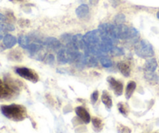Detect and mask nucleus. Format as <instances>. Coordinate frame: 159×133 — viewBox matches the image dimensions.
I'll list each match as a JSON object with an SVG mask.
<instances>
[{"label":"nucleus","instance_id":"nucleus-24","mask_svg":"<svg viewBox=\"0 0 159 133\" xmlns=\"http://www.w3.org/2000/svg\"><path fill=\"white\" fill-rule=\"evenodd\" d=\"M144 76L148 81L152 83H158V77L155 73H150V72H144Z\"/></svg>","mask_w":159,"mask_h":133},{"label":"nucleus","instance_id":"nucleus-10","mask_svg":"<svg viewBox=\"0 0 159 133\" xmlns=\"http://www.w3.org/2000/svg\"><path fill=\"white\" fill-rule=\"evenodd\" d=\"M43 45L48 48L51 50H60L61 48V43L59 40L54 38V37H48L43 42Z\"/></svg>","mask_w":159,"mask_h":133},{"label":"nucleus","instance_id":"nucleus-5","mask_svg":"<svg viewBox=\"0 0 159 133\" xmlns=\"http://www.w3.org/2000/svg\"><path fill=\"white\" fill-rule=\"evenodd\" d=\"M16 73L22 78H24L25 79L30 81V82L37 83L39 79L38 75L37 73H35L33 69H30L25 68V67L16 68Z\"/></svg>","mask_w":159,"mask_h":133},{"label":"nucleus","instance_id":"nucleus-33","mask_svg":"<svg viewBox=\"0 0 159 133\" xmlns=\"http://www.w3.org/2000/svg\"><path fill=\"white\" fill-rule=\"evenodd\" d=\"M119 131L121 133H131V131H130V129H129V128L126 127V126H121L120 128L119 129Z\"/></svg>","mask_w":159,"mask_h":133},{"label":"nucleus","instance_id":"nucleus-39","mask_svg":"<svg viewBox=\"0 0 159 133\" xmlns=\"http://www.w3.org/2000/svg\"><path fill=\"white\" fill-rule=\"evenodd\" d=\"M12 1H18V2H21V1H23V0H12Z\"/></svg>","mask_w":159,"mask_h":133},{"label":"nucleus","instance_id":"nucleus-2","mask_svg":"<svg viewBox=\"0 0 159 133\" xmlns=\"http://www.w3.org/2000/svg\"><path fill=\"white\" fill-rule=\"evenodd\" d=\"M134 51L135 54L138 57L142 58V59L152 58L155 55V51H154V48L152 47V44L148 41L147 40H144V39L138 40L135 44Z\"/></svg>","mask_w":159,"mask_h":133},{"label":"nucleus","instance_id":"nucleus-17","mask_svg":"<svg viewBox=\"0 0 159 133\" xmlns=\"http://www.w3.org/2000/svg\"><path fill=\"white\" fill-rule=\"evenodd\" d=\"M43 49V45H40V44H37V43H32L30 44V45L29 46V48H27V51H29V53L30 54L31 56L34 57L37 53L40 52V51Z\"/></svg>","mask_w":159,"mask_h":133},{"label":"nucleus","instance_id":"nucleus-27","mask_svg":"<svg viewBox=\"0 0 159 133\" xmlns=\"http://www.w3.org/2000/svg\"><path fill=\"white\" fill-rule=\"evenodd\" d=\"M126 17L124 14L120 13L118 14L114 18V23H116V25H120V24H124V23L125 22Z\"/></svg>","mask_w":159,"mask_h":133},{"label":"nucleus","instance_id":"nucleus-22","mask_svg":"<svg viewBox=\"0 0 159 133\" xmlns=\"http://www.w3.org/2000/svg\"><path fill=\"white\" fill-rule=\"evenodd\" d=\"M99 62H100L101 65L103 67H105V68H110V67L113 65L111 59L107 55H103L99 58Z\"/></svg>","mask_w":159,"mask_h":133},{"label":"nucleus","instance_id":"nucleus-21","mask_svg":"<svg viewBox=\"0 0 159 133\" xmlns=\"http://www.w3.org/2000/svg\"><path fill=\"white\" fill-rule=\"evenodd\" d=\"M18 43L20 47L24 49H27L30 45V38L26 35H21L18 38Z\"/></svg>","mask_w":159,"mask_h":133},{"label":"nucleus","instance_id":"nucleus-19","mask_svg":"<svg viewBox=\"0 0 159 133\" xmlns=\"http://www.w3.org/2000/svg\"><path fill=\"white\" fill-rule=\"evenodd\" d=\"M137 87L136 83L134 82V81H130V82L127 83V88H126V92H125V97L127 100L130 99V97L133 95L134 92L135 91Z\"/></svg>","mask_w":159,"mask_h":133},{"label":"nucleus","instance_id":"nucleus-13","mask_svg":"<svg viewBox=\"0 0 159 133\" xmlns=\"http://www.w3.org/2000/svg\"><path fill=\"white\" fill-rule=\"evenodd\" d=\"M17 43V39L11 34H6L3 37V45L6 48H12Z\"/></svg>","mask_w":159,"mask_h":133},{"label":"nucleus","instance_id":"nucleus-32","mask_svg":"<svg viewBox=\"0 0 159 133\" xmlns=\"http://www.w3.org/2000/svg\"><path fill=\"white\" fill-rule=\"evenodd\" d=\"M54 62V56L52 54H49L46 57V62L49 64H52Z\"/></svg>","mask_w":159,"mask_h":133},{"label":"nucleus","instance_id":"nucleus-3","mask_svg":"<svg viewBox=\"0 0 159 133\" xmlns=\"http://www.w3.org/2000/svg\"><path fill=\"white\" fill-rule=\"evenodd\" d=\"M81 52L79 53H72L70 51H68L66 48H61L57 51V59L59 63L61 64H69L75 62V59L79 56V55Z\"/></svg>","mask_w":159,"mask_h":133},{"label":"nucleus","instance_id":"nucleus-20","mask_svg":"<svg viewBox=\"0 0 159 133\" xmlns=\"http://www.w3.org/2000/svg\"><path fill=\"white\" fill-rule=\"evenodd\" d=\"M140 37V34L137 29L134 27H130V34L127 38V40L132 42V43H135L138 41V39Z\"/></svg>","mask_w":159,"mask_h":133},{"label":"nucleus","instance_id":"nucleus-25","mask_svg":"<svg viewBox=\"0 0 159 133\" xmlns=\"http://www.w3.org/2000/svg\"><path fill=\"white\" fill-rule=\"evenodd\" d=\"M110 53L113 56H121L124 54V50L117 46H113L110 51Z\"/></svg>","mask_w":159,"mask_h":133},{"label":"nucleus","instance_id":"nucleus-6","mask_svg":"<svg viewBox=\"0 0 159 133\" xmlns=\"http://www.w3.org/2000/svg\"><path fill=\"white\" fill-rule=\"evenodd\" d=\"M15 89L8 83L0 79V99H7L14 94Z\"/></svg>","mask_w":159,"mask_h":133},{"label":"nucleus","instance_id":"nucleus-4","mask_svg":"<svg viewBox=\"0 0 159 133\" xmlns=\"http://www.w3.org/2000/svg\"><path fill=\"white\" fill-rule=\"evenodd\" d=\"M83 38L85 47L97 46L101 42V35L99 30L89 31L83 36Z\"/></svg>","mask_w":159,"mask_h":133},{"label":"nucleus","instance_id":"nucleus-1","mask_svg":"<svg viewBox=\"0 0 159 133\" xmlns=\"http://www.w3.org/2000/svg\"><path fill=\"white\" fill-rule=\"evenodd\" d=\"M1 112L5 117L12 121H23L27 116L25 107L19 104L1 106Z\"/></svg>","mask_w":159,"mask_h":133},{"label":"nucleus","instance_id":"nucleus-11","mask_svg":"<svg viewBox=\"0 0 159 133\" xmlns=\"http://www.w3.org/2000/svg\"><path fill=\"white\" fill-rule=\"evenodd\" d=\"M158 67V62L155 58H152L146 61L144 64V72H150V73H155Z\"/></svg>","mask_w":159,"mask_h":133},{"label":"nucleus","instance_id":"nucleus-23","mask_svg":"<svg viewBox=\"0 0 159 133\" xmlns=\"http://www.w3.org/2000/svg\"><path fill=\"white\" fill-rule=\"evenodd\" d=\"M92 122H93V126L94 127V129L96 131H101L103 127V124H102V121L100 118H96V117H93L92 118Z\"/></svg>","mask_w":159,"mask_h":133},{"label":"nucleus","instance_id":"nucleus-8","mask_svg":"<svg viewBox=\"0 0 159 133\" xmlns=\"http://www.w3.org/2000/svg\"><path fill=\"white\" fill-rule=\"evenodd\" d=\"M130 34V27L126 25H116V36L120 40H127Z\"/></svg>","mask_w":159,"mask_h":133},{"label":"nucleus","instance_id":"nucleus-7","mask_svg":"<svg viewBox=\"0 0 159 133\" xmlns=\"http://www.w3.org/2000/svg\"><path fill=\"white\" fill-rule=\"evenodd\" d=\"M107 82H108L110 88L113 90V92H114L116 96H121L123 94L124 85H123L120 81L116 80L115 78L112 77V76H109L107 78Z\"/></svg>","mask_w":159,"mask_h":133},{"label":"nucleus","instance_id":"nucleus-37","mask_svg":"<svg viewBox=\"0 0 159 133\" xmlns=\"http://www.w3.org/2000/svg\"><path fill=\"white\" fill-rule=\"evenodd\" d=\"M2 32L0 31V40H2Z\"/></svg>","mask_w":159,"mask_h":133},{"label":"nucleus","instance_id":"nucleus-30","mask_svg":"<svg viewBox=\"0 0 159 133\" xmlns=\"http://www.w3.org/2000/svg\"><path fill=\"white\" fill-rule=\"evenodd\" d=\"M72 37H73V35H71V34H63V35H61V40H63L65 43L68 44L72 40Z\"/></svg>","mask_w":159,"mask_h":133},{"label":"nucleus","instance_id":"nucleus-15","mask_svg":"<svg viewBox=\"0 0 159 133\" xmlns=\"http://www.w3.org/2000/svg\"><path fill=\"white\" fill-rule=\"evenodd\" d=\"M117 69L120 72L121 74L124 75L125 77H129L130 75V67L127 63L120 62L117 64Z\"/></svg>","mask_w":159,"mask_h":133},{"label":"nucleus","instance_id":"nucleus-26","mask_svg":"<svg viewBox=\"0 0 159 133\" xmlns=\"http://www.w3.org/2000/svg\"><path fill=\"white\" fill-rule=\"evenodd\" d=\"M118 110L125 117H127V115H128V107H127V104H124V103H119L118 104Z\"/></svg>","mask_w":159,"mask_h":133},{"label":"nucleus","instance_id":"nucleus-34","mask_svg":"<svg viewBox=\"0 0 159 133\" xmlns=\"http://www.w3.org/2000/svg\"><path fill=\"white\" fill-rule=\"evenodd\" d=\"M110 1L113 7H116V6H117L120 3V0H110Z\"/></svg>","mask_w":159,"mask_h":133},{"label":"nucleus","instance_id":"nucleus-18","mask_svg":"<svg viewBox=\"0 0 159 133\" xmlns=\"http://www.w3.org/2000/svg\"><path fill=\"white\" fill-rule=\"evenodd\" d=\"M85 65H89V67H96L98 65L97 57H96L93 55L90 54H85Z\"/></svg>","mask_w":159,"mask_h":133},{"label":"nucleus","instance_id":"nucleus-14","mask_svg":"<svg viewBox=\"0 0 159 133\" xmlns=\"http://www.w3.org/2000/svg\"><path fill=\"white\" fill-rule=\"evenodd\" d=\"M71 41L75 44V45L77 46V48L79 50H84L85 49V41H84L83 35L82 34H75V35H73L72 37V40Z\"/></svg>","mask_w":159,"mask_h":133},{"label":"nucleus","instance_id":"nucleus-35","mask_svg":"<svg viewBox=\"0 0 159 133\" xmlns=\"http://www.w3.org/2000/svg\"><path fill=\"white\" fill-rule=\"evenodd\" d=\"M0 20H1V21H5V20H6V17L2 13H0Z\"/></svg>","mask_w":159,"mask_h":133},{"label":"nucleus","instance_id":"nucleus-28","mask_svg":"<svg viewBox=\"0 0 159 133\" xmlns=\"http://www.w3.org/2000/svg\"><path fill=\"white\" fill-rule=\"evenodd\" d=\"M9 58L12 60L20 61L22 59V55L19 51H13L9 54Z\"/></svg>","mask_w":159,"mask_h":133},{"label":"nucleus","instance_id":"nucleus-36","mask_svg":"<svg viewBox=\"0 0 159 133\" xmlns=\"http://www.w3.org/2000/svg\"><path fill=\"white\" fill-rule=\"evenodd\" d=\"M98 1H99V0H89V2L92 5H96V3L98 2Z\"/></svg>","mask_w":159,"mask_h":133},{"label":"nucleus","instance_id":"nucleus-9","mask_svg":"<svg viewBox=\"0 0 159 133\" xmlns=\"http://www.w3.org/2000/svg\"><path fill=\"white\" fill-rule=\"evenodd\" d=\"M75 113L77 116L85 124H88L91 121V116H90L89 113L83 107H81L80 106V107H76Z\"/></svg>","mask_w":159,"mask_h":133},{"label":"nucleus","instance_id":"nucleus-31","mask_svg":"<svg viewBox=\"0 0 159 133\" xmlns=\"http://www.w3.org/2000/svg\"><path fill=\"white\" fill-rule=\"evenodd\" d=\"M98 98H99V92H98V90H95L91 95V102L93 104H96V101H98Z\"/></svg>","mask_w":159,"mask_h":133},{"label":"nucleus","instance_id":"nucleus-29","mask_svg":"<svg viewBox=\"0 0 159 133\" xmlns=\"http://www.w3.org/2000/svg\"><path fill=\"white\" fill-rule=\"evenodd\" d=\"M0 29L3 31H13L15 27L10 23H0Z\"/></svg>","mask_w":159,"mask_h":133},{"label":"nucleus","instance_id":"nucleus-16","mask_svg":"<svg viewBox=\"0 0 159 133\" xmlns=\"http://www.w3.org/2000/svg\"><path fill=\"white\" fill-rule=\"evenodd\" d=\"M101 99H102V102L103 103V104L106 106V107H107L108 110H110L112 107V106H113V101H112V98L111 97H110V93H109L107 90H104V91L102 92Z\"/></svg>","mask_w":159,"mask_h":133},{"label":"nucleus","instance_id":"nucleus-12","mask_svg":"<svg viewBox=\"0 0 159 133\" xmlns=\"http://www.w3.org/2000/svg\"><path fill=\"white\" fill-rule=\"evenodd\" d=\"M75 12L79 18H85L89 15V8L88 5L82 4L76 9Z\"/></svg>","mask_w":159,"mask_h":133},{"label":"nucleus","instance_id":"nucleus-38","mask_svg":"<svg viewBox=\"0 0 159 133\" xmlns=\"http://www.w3.org/2000/svg\"><path fill=\"white\" fill-rule=\"evenodd\" d=\"M157 17H158V19L159 20V11L158 12H157Z\"/></svg>","mask_w":159,"mask_h":133}]
</instances>
